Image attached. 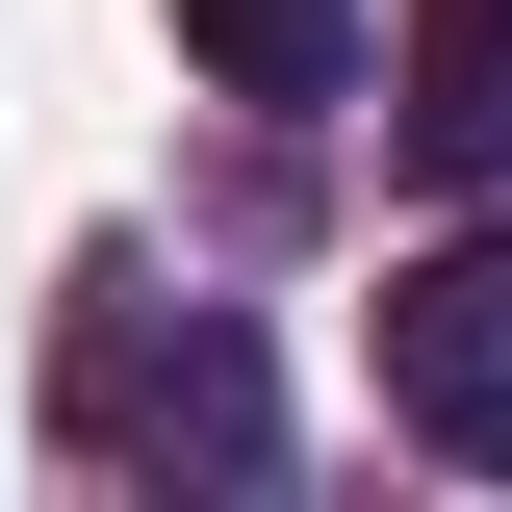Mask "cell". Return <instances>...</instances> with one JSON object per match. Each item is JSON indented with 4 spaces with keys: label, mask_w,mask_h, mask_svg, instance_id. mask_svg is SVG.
Listing matches in <instances>:
<instances>
[{
    "label": "cell",
    "mask_w": 512,
    "mask_h": 512,
    "mask_svg": "<svg viewBox=\"0 0 512 512\" xmlns=\"http://www.w3.org/2000/svg\"><path fill=\"white\" fill-rule=\"evenodd\" d=\"M180 52L231 77V103L308 128V103H359V0H180Z\"/></svg>",
    "instance_id": "cell-4"
},
{
    "label": "cell",
    "mask_w": 512,
    "mask_h": 512,
    "mask_svg": "<svg viewBox=\"0 0 512 512\" xmlns=\"http://www.w3.org/2000/svg\"><path fill=\"white\" fill-rule=\"evenodd\" d=\"M77 461H205V487H256L282 461V384H256V333L231 308H154V282H103L77 308Z\"/></svg>",
    "instance_id": "cell-1"
},
{
    "label": "cell",
    "mask_w": 512,
    "mask_h": 512,
    "mask_svg": "<svg viewBox=\"0 0 512 512\" xmlns=\"http://www.w3.org/2000/svg\"><path fill=\"white\" fill-rule=\"evenodd\" d=\"M384 410L436 461H512V231H436L384 282Z\"/></svg>",
    "instance_id": "cell-2"
},
{
    "label": "cell",
    "mask_w": 512,
    "mask_h": 512,
    "mask_svg": "<svg viewBox=\"0 0 512 512\" xmlns=\"http://www.w3.org/2000/svg\"><path fill=\"white\" fill-rule=\"evenodd\" d=\"M384 154L461 205H512V0H436L410 52H384Z\"/></svg>",
    "instance_id": "cell-3"
}]
</instances>
